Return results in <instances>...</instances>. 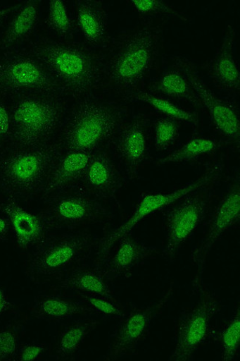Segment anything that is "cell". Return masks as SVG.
Listing matches in <instances>:
<instances>
[{"label": "cell", "instance_id": "cell-28", "mask_svg": "<svg viewBox=\"0 0 240 361\" xmlns=\"http://www.w3.org/2000/svg\"><path fill=\"white\" fill-rule=\"evenodd\" d=\"M131 102L145 103L163 116L170 117L179 122L187 123L194 127H199L200 118L198 113L179 107L169 99L156 95L145 90H138L123 97Z\"/></svg>", "mask_w": 240, "mask_h": 361}, {"label": "cell", "instance_id": "cell-26", "mask_svg": "<svg viewBox=\"0 0 240 361\" xmlns=\"http://www.w3.org/2000/svg\"><path fill=\"white\" fill-rule=\"evenodd\" d=\"M232 145L230 142L226 140H218L203 137H193L189 139L182 147L175 150L174 152L158 159L156 164L158 165H165L197 161Z\"/></svg>", "mask_w": 240, "mask_h": 361}, {"label": "cell", "instance_id": "cell-22", "mask_svg": "<svg viewBox=\"0 0 240 361\" xmlns=\"http://www.w3.org/2000/svg\"><path fill=\"white\" fill-rule=\"evenodd\" d=\"M40 4L39 0L20 3L19 8L11 15L0 37V52L20 49L32 37L39 22Z\"/></svg>", "mask_w": 240, "mask_h": 361}, {"label": "cell", "instance_id": "cell-36", "mask_svg": "<svg viewBox=\"0 0 240 361\" xmlns=\"http://www.w3.org/2000/svg\"><path fill=\"white\" fill-rule=\"evenodd\" d=\"M10 135L8 103L0 96V153L7 147Z\"/></svg>", "mask_w": 240, "mask_h": 361}, {"label": "cell", "instance_id": "cell-39", "mask_svg": "<svg viewBox=\"0 0 240 361\" xmlns=\"http://www.w3.org/2000/svg\"><path fill=\"white\" fill-rule=\"evenodd\" d=\"M11 228L8 219L4 216H0V242L6 240L10 233Z\"/></svg>", "mask_w": 240, "mask_h": 361}, {"label": "cell", "instance_id": "cell-25", "mask_svg": "<svg viewBox=\"0 0 240 361\" xmlns=\"http://www.w3.org/2000/svg\"><path fill=\"white\" fill-rule=\"evenodd\" d=\"M146 92L168 99L185 100L203 109L202 104L184 73L172 65L156 80L147 84Z\"/></svg>", "mask_w": 240, "mask_h": 361}, {"label": "cell", "instance_id": "cell-32", "mask_svg": "<svg viewBox=\"0 0 240 361\" xmlns=\"http://www.w3.org/2000/svg\"><path fill=\"white\" fill-rule=\"evenodd\" d=\"M24 320L15 319L0 328V361L16 360L24 331Z\"/></svg>", "mask_w": 240, "mask_h": 361}, {"label": "cell", "instance_id": "cell-19", "mask_svg": "<svg viewBox=\"0 0 240 361\" xmlns=\"http://www.w3.org/2000/svg\"><path fill=\"white\" fill-rule=\"evenodd\" d=\"M116 245L115 251L99 268L108 282L131 277L134 268L156 252L155 248L139 243L131 234L122 237Z\"/></svg>", "mask_w": 240, "mask_h": 361}, {"label": "cell", "instance_id": "cell-23", "mask_svg": "<svg viewBox=\"0 0 240 361\" xmlns=\"http://www.w3.org/2000/svg\"><path fill=\"white\" fill-rule=\"evenodd\" d=\"M33 318L48 322H60L79 315L92 314L93 311L80 298L61 294L38 297L29 309Z\"/></svg>", "mask_w": 240, "mask_h": 361}, {"label": "cell", "instance_id": "cell-20", "mask_svg": "<svg viewBox=\"0 0 240 361\" xmlns=\"http://www.w3.org/2000/svg\"><path fill=\"white\" fill-rule=\"evenodd\" d=\"M76 24L80 30L84 43L94 50L103 53L108 47V13L101 1L77 0L75 3Z\"/></svg>", "mask_w": 240, "mask_h": 361}, {"label": "cell", "instance_id": "cell-13", "mask_svg": "<svg viewBox=\"0 0 240 361\" xmlns=\"http://www.w3.org/2000/svg\"><path fill=\"white\" fill-rule=\"evenodd\" d=\"M173 293L174 283H172L157 302L144 308L127 310L120 319L104 360L112 361L136 354L139 345L149 336L153 321L168 305Z\"/></svg>", "mask_w": 240, "mask_h": 361}, {"label": "cell", "instance_id": "cell-6", "mask_svg": "<svg viewBox=\"0 0 240 361\" xmlns=\"http://www.w3.org/2000/svg\"><path fill=\"white\" fill-rule=\"evenodd\" d=\"M98 240L87 231L49 234L32 250L25 262V274L36 284L57 283L72 270L86 264Z\"/></svg>", "mask_w": 240, "mask_h": 361}, {"label": "cell", "instance_id": "cell-9", "mask_svg": "<svg viewBox=\"0 0 240 361\" xmlns=\"http://www.w3.org/2000/svg\"><path fill=\"white\" fill-rule=\"evenodd\" d=\"M220 178L184 195L161 210L167 229L164 255L172 261L179 250L205 220Z\"/></svg>", "mask_w": 240, "mask_h": 361}, {"label": "cell", "instance_id": "cell-5", "mask_svg": "<svg viewBox=\"0 0 240 361\" xmlns=\"http://www.w3.org/2000/svg\"><path fill=\"white\" fill-rule=\"evenodd\" d=\"M64 150L58 139L38 147H6L0 153V192L19 202L41 195L48 176Z\"/></svg>", "mask_w": 240, "mask_h": 361}, {"label": "cell", "instance_id": "cell-35", "mask_svg": "<svg viewBox=\"0 0 240 361\" xmlns=\"http://www.w3.org/2000/svg\"><path fill=\"white\" fill-rule=\"evenodd\" d=\"M49 350L46 343H29L20 345L16 360L19 361H35L42 357Z\"/></svg>", "mask_w": 240, "mask_h": 361}, {"label": "cell", "instance_id": "cell-16", "mask_svg": "<svg viewBox=\"0 0 240 361\" xmlns=\"http://www.w3.org/2000/svg\"><path fill=\"white\" fill-rule=\"evenodd\" d=\"M124 185L121 173L106 150L94 154L76 186L73 187L101 202L117 201Z\"/></svg>", "mask_w": 240, "mask_h": 361}, {"label": "cell", "instance_id": "cell-38", "mask_svg": "<svg viewBox=\"0 0 240 361\" xmlns=\"http://www.w3.org/2000/svg\"><path fill=\"white\" fill-rule=\"evenodd\" d=\"M20 5V4H14L0 8V25L3 24L6 20L11 18L13 13L19 8Z\"/></svg>", "mask_w": 240, "mask_h": 361}, {"label": "cell", "instance_id": "cell-27", "mask_svg": "<svg viewBox=\"0 0 240 361\" xmlns=\"http://www.w3.org/2000/svg\"><path fill=\"white\" fill-rule=\"evenodd\" d=\"M99 322L93 319L80 320L68 325L59 334L54 357L58 360H68L77 353L85 339L98 326Z\"/></svg>", "mask_w": 240, "mask_h": 361}, {"label": "cell", "instance_id": "cell-18", "mask_svg": "<svg viewBox=\"0 0 240 361\" xmlns=\"http://www.w3.org/2000/svg\"><path fill=\"white\" fill-rule=\"evenodd\" d=\"M236 30L229 24L214 57L203 65L208 77L220 92L236 96L240 92V71L234 56Z\"/></svg>", "mask_w": 240, "mask_h": 361}, {"label": "cell", "instance_id": "cell-33", "mask_svg": "<svg viewBox=\"0 0 240 361\" xmlns=\"http://www.w3.org/2000/svg\"><path fill=\"white\" fill-rule=\"evenodd\" d=\"M182 122L178 120L162 116L157 118L154 124V146L157 152H166L176 143Z\"/></svg>", "mask_w": 240, "mask_h": 361}, {"label": "cell", "instance_id": "cell-11", "mask_svg": "<svg viewBox=\"0 0 240 361\" xmlns=\"http://www.w3.org/2000/svg\"><path fill=\"white\" fill-rule=\"evenodd\" d=\"M194 288L199 295L196 305L185 310L179 315L176 327L175 350L170 361H189L195 353L212 337V322L220 311V304L215 294L196 277Z\"/></svg>", "mask_w": 240, "mask_h": 361}, {"label": "cell", "instance_id": "cell-31", "mask_svg": "<svg viewBox=\"0 0 240 361\" xmlns=\"http://www.w3.org/2000/svg\"><path fill=\"white\" fill-rule=\"evenodd\" d=\"M130 3L140 18L144 21L156 18H174L186 23H191L190 18L185 14L162 0H132Z\"/></svg>", "mask_w": 240, "mask_h": 361}, {"label": "cell", "instance_id": "cell-17", "mask_svg": "<svg viewBox=\"0 0 240 361\" xmlns=\"http://www.w3.org/2000/svg\"><path fill=\"white\" fill-rule=\"evenodd\" d=\"M0 212L8 219L15 242L21 250H33L51 233L41 215L24 208L20 202L5 197Z\"/></svg>", "mask_w": 240, "mask_h": 361}, {"label": "cell", "instance_id": "cell-10", "mask_svg": "<svg viewBox=\"0 0 240 361\" xmlns=\"http://www.w3.org/2000/svg\"><path fill=\"white\" fill-rule=\"evenodd\" d=\"M44 201L39 214L51 233L74 231L111 216L105 202L75 188L57 192Z\"/></svg>", "mask_w": 240, "mask_h": 361}, {"label": "cell", "instance_id": "cell-30", "mask_svg": "<svg viewBox=\"0 0 240 361\" xmlns=\"http://www.w3.org/2000/svg\"><path fill=\"white\" fill-rule=\"evenodd\" d=\"M44 24L60 39L74 40L76 36V21L70 16L65 2L62 0H51Z\"/></svg>", "mask_w": 240, "mask_h": 361}, {"label": "cell", "instance_id": "cell-24", "mask_svg": "<svg viewBox=\"0 0 240 361\" xmlns=\"http://www.w3.org/2000/svg\"><path fill=\"white\" fill-rule=\"evenodd\" d=\"M56 287L77 294L94 295L118 300L99 268L84 264L56 283Z\"/></svg>", "mask_w": 240, "mask_h": 361}, {"label": "cell", "instance_id": "cell-14", "mask_svg": "<svg viewBox=\"0 0 240 361\" xmlns=\"http://www.w3.org/2000/svg\"><path fill=\"white\" fill-rule=\"evenodd\" d=\"M149 127L150 120L146 116H134L127 120L112 143L129 180L137 178L148 159Z\"/></svg>", "mask_w": 240, "mask_h": 361}, {"label": "cell", "instance_id": "cell-8", "mask_svg": "<svg viewBox=\"0 0 240 361\" xmlns=\"http://www.w3.org/2000/svg\"><path fill=\"white\" fill-rule=\"evenodd\" d=\"M31 94L63 96L48 70L26 47L1 53L0 96L8 101Z\"/></svg>", "mask_w": 240, "mask_h": 361}, {"label": "cell", "instance_id": "cell-29", "mask_svg": "<svg viewBox=\"0 0 240 361\" xmlns=\"http://www.w3.org/2000/svg\"><path fill=\"white\" fill-rule=\"evenodd\" d=\"M212 337L217 341L221 348V359L232 361L238 356L240 348V306L232 318L219 330L213 329Z\"/></svg>", "mask_w": 240, "mask_h": 361}, {"label": "cell", "instance_id": "cell-3", "mask_svg": "<svg viewBox=\"0 0 240 361\" xmlns=\"http://www.w3.org/2000/svg\"><path fill=\"white\" fill-rule=\"evenodd\" d=\"M128 120V109L116 101L95 95L74 103L59 131L64 152L95 153L112 145Z\"/></svg>", "mask_w": 240, "mask_h": 361}, {"label": "cell", "instance_id": "cell-7", "mask_svg": "<svg viewBox=\"0 0 240 361\" xmlns=\"http://www.w3.org/2000/svg\"><path fill=\"white\" fill-rule=\"evenodd\" d=\"M223 162L209 163L203 175L194 182L181 188L167 192H143L130 217L119 227L103 235L98 240L94 265L100 268L108 259L113 248L122 237L131 234L132 231L142 221L181 200L188 193L200 189L221 178Z\"/></svg>", "mask_w": 240, "mask_h": 361}, {"label": "cell", "instance_id": "cell-15", "mask_svg": "<svg viewBox=\"0 0 240 361\" xmlns=\"http://www.w3.org/2000/svg\"><path fill=\"white\" fill-rule=\"evenodd\" d=\"M240 219V186L239 182L232 184L222 198L210 217L207 231L201 245L191 255L193 264L198 269L202 278L206 259L220 238L239 223Z\"/></svg>", "mask_w": 240, "mask_h": 361}, {"label": "cell", "instance_id": "cell-4", "mask_svg": "<svg viewBox=\"0 0 240 361\" xmlns=\"http://www.w3.org/2000/svg\"><path fill=\"white\" fill-rule=\"evenodd\" d=\"M10 135L6 147L32 149L54 140L68 114L66 98L59 95L31 94L8 101Z\"/></svg>", "mask_w": 240, "mask_h": 361}, {"label": "cell", "instance_id": "cell-1", "mask_svg": "<svg viewBox=\"0 0 240 361\" xmlns=\"http://www.w3.org/2000/svg\"><path fill=\"white\" fill-rule=\"evenodd\" d=\"M163 38V27L154 20L111 38L102 53V90L122 98L144 90L157 66Z\"/></svg>", "mask_w": 240, "mask_h": 361}, {"label": "cell", "instance_id": "cell-2", "mask_svg": "<svg viewBox=\"0 0 240 361\" xmlns=\"http://www.w3.org/2000/svg\"><path fill=\"white\" fill-rule=\"evenodd\" d=\"M46 68L65 98L95 95L103 86V54L74 40L40 37L26 47Z\"/></svg>", "mask_w": 240, "mask_h": 361}, {"label": "cell", "instance_id": "cell-12", "mask_svg": "<svg viewBox=\"0 0 240 361\" xmlns=\"http://www.w3.org/2000/svg\"><path fill=\"white\" fill-rule=\"evenodd\" d=\"M173 65L186 75L203 109H206L217 132L226 140L239 147L240 119L239 109L235 102L217 97L206 85L196 66L190 59L182 56L173 58Z\"/></svg>", "mask_w": 240, "mask_h": 361}, {"label": "cell", "instance_id": "cell-37", "mask_svg": "<svg viewBox=\"0 0 240 361\" xmlns=\"http://www.w3.org/2000/svg\"><path fill=\"white\" fill-rule=\"evenodd\" d=\"M18 312V307L11 302L1 285H0V323H1L5 314L9 313L17 314Z\"/></svg>", "mask_w": 240, "mask_h": 361}, {"label": "cell", "instance_id": "cell-21", "mask_svg": "<svg viewBox=\"0 0 240 361\" xmlns=\"http://www.w3.org/2000/svg\"><path fill=\"white\" fill-rule=\"evenodd\" d=\"M94 153L64 152L54 164L41 192L43 200L77 185Z\"/></svg>", "mask_w": 240, "mask_h": 361}, {"label": "cell", "instance_id": "cell-34", "mask_svg": "<svg viewBox=\"0 0 240 361\" xmlns=\"http://www.w3.org/2000/svg\"><path fill=\"white\" fill-rule=\"evenodd\" d=\"M79 298L89 308L93 313H98L110 319H120L123 317L127 309L118 302L108 298L87 294H79Z\"/></svg>", "mask_w": 240, "mask_h": 361}]
</instances>
